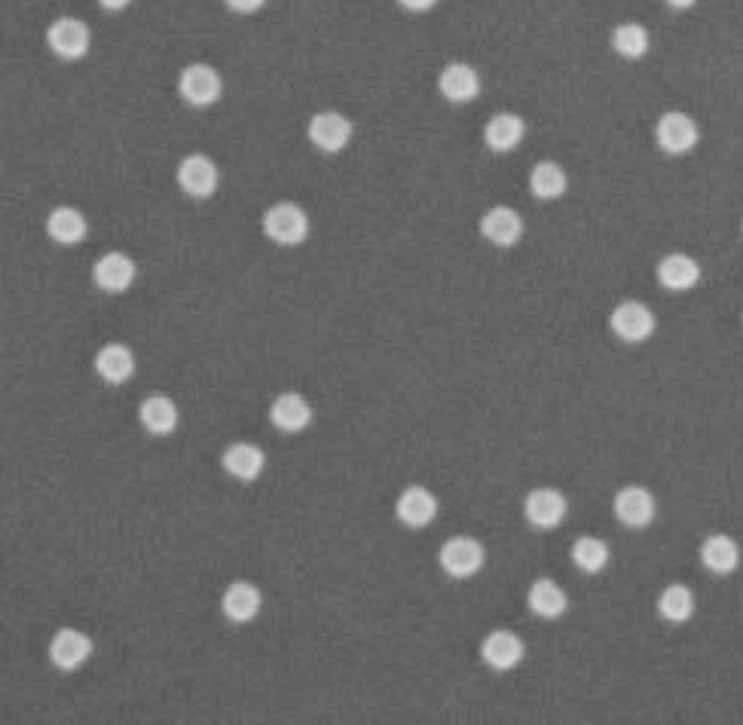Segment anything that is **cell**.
Returning a JSON list of instances; mask_svg holds the SVG:
<instances>
[{
  "instance_id": "cell-1",
  "label": "cell",
  "mask_w": 743,
  "mask_h": 725,
  "mask_svg": "<svg viewBox=\"0 0 743 725\" xmlns=\"http://www.w3.org/2000/svg\"><path fill=\"white\" fill-rule=\"evenodd\" d=\"M264 233L267 239H272L276 245H285V249H294L300 242H306L310 237V215L303 211L294 203H276L264 211Z\"/></svg>"
},
{
  "instance_id": "cell-2",
  "label": "cell",
  "mask_w": 743,
  "mask_h": 725,
  "mask_svg": "<svg viewBox=\"0 0 743 725\" xmlns=\"http://www.w3.org/2000/svg\"><path fill=\"white\" fill-rule=\"evenodd\" d=\"M438 563L450 578H472L484 569L487 551L477 542L475 536H453L446 539L438 551Z\"/></svg>"
},
{
  "instance_id": "cell-3",
  "label": "cell",
  "mask_w": 743,
  "mask_h": 725,
  "mask_svg": "<svg viewBox=\"0 0 743 725\" xmlns=\"http://www.w3.org/2000/svg\"><path fill=\"white\" fill-rule=\"evenodd\" d=\"M654 141L670 157L692 153L700 141L698 123L688 117V114H683V111H667L664 117L654 123Z\"/></svg>"
},
{
  "instance_id": "cell-4",
  "label": "cell",
  "mask_w": 743,
  "mask_h": 725,
  "mask_svg": "<svg viewBox=\"0 0 743 725\" xmlns=\"http://www.w3.org/2000/svg\"><path fill=\"white\" fill-rule=\"evenodd\" d=\"M46 44L49 49L65 61L83 59L92 46V31L86 22H80L74 15H61L49 28H46Z\"/></svg>"
},
{
  "instance_id": "cell-5",
  "label": "cell",
  "mask_w": 743,
  "mask_h": 725,
  "mask_svg": "<svg viewBox=\"0 0 743 725\" xmlns=\"http://www.w3.org/2000/svg\"><path fill=\"white\" fill-rule=\"evenodd\" d=\"M178 92L190 107H211L223 95V80L211 65L194 61L181 71Z\"/></svg>"
},
{
  "instance_id": "cell-6",
  "label": "cell",
  "mask_w": 743,
  "mask_h": 725,
  "mask_svg": "<svg viewBox=\"0 0 743 725\" xmlns=\"http://www.w3.org/2000/svg\"><path fill=\"white\" fill-rule=\"evenodd\" d=\"M610 327L618 341L646 343L654 334L658 322H654V312L649 310L646 303H639V300H625V303H618V307L612 310Z\"/></svg>"
},
{
  "instance_id": "cell-7",
  "label": "cell",
  "mask_w": 743,
  "mask_h": 725,
  "mask_svg": "<svg viewBox=\"0 0 743 725\" xmlns=\"http://www.w3.org/2000/svg\"><path fill=\"white\" fill-rule=\"evenodd\" d=\"M352 133H356L352 119L343 117L340 111H318L310 119V126H306L310 141L318 150H325V153H340L352 141Z\"/></svg>"
},
{
  "instance_id": "cell-8",
  "label": "cell",
  "mask_w": 743,
  "mask_h": 725,
  "mask_svg": "<svg viewBox=\"0 0 743 725\" xmlns=\"http://www.w3.org/2000/svg\"><path fill=\"white\" fill-rule=\"evenodd\" d=\"M221 184V172L206 153H190L178 165V187L194 199H209Z\"/></svg>"
},
{
  "instance_id": "cell-9",
  "label": "cell",
  "mask_w": 743,
  "mask_h": 725,
  "mask_svg": "<svg viewBox=\"0 0 743 725\" xmlns=\"http://www.w3.org/2000/svg\"><path fill=\"white\" fill-rule=\"evenodd\" d=\"M566 511H569V503L564 493L554 487H535L523 503V515L535 530H557L564 523Z\"/></svg>"
},
{
  "instance_id": "cell-10",
  "label": "cell",
  "mask_w": 743,
  "mask_h": 725,
  "mask_svg": "<svg viewBox=\"0 0 743 725\" xmlns=\"http://www.w3.org/2000/svg\"><path fill=\"white\" fill-rule=\"evenodd\" d=\"M612 508H615V518L622 520L627 530H646L654 520V511H658L652 493L646 487H639V484L618 490Z\"/></svg>"
},
{
  "instance_id": "cell-11",
  "label": "cell",
  "mask_w": 743,
  "mask_h": 725,
  "mask_svg": "<svg viewBox=\"0 0 743 725\" xmlns=\"http://www.w3.org/2000/svg\"><path fill=\"white\" fill-rule=\"evenodd\" d=\"M90 658L92 640L83 631H77V628H61L49 640V661L59 667V670H65V674L83 667Z\"/></svg>"
},
{
  "instance_id": "cell-12",
  "label": "cell",
  "mask_w": 743,
  "mask_h": 725,
  "mask_svg": "<svg viewBox=\"0 0 743 725\" xmlns=\"http://www.w3.org/2000/svg\"><path fill=\"white\" fill-rule=\"evenodd\" d=\"M135 276H138V267H135L132 257L123 252L102 254V257L95 261V267H92V281H95L102 291H107V295H123V291H129L135 285Z\"/></svg>"
},
{
  "instance_id": "cell-13",
  "label": "cell",
  "mask_w": 743,
  "mask_h": 725,
  "mask_svg": "<svg viewBox=\"0 0 743 725\" xmlns=\"http://www.w3.org/2000/svg\"><path fill=\"white\" fill-rule=\"evenodd\" d=\"M441 505H438V496L431 490L419 487V484H410V487L402 490L398 503H395V515L402 520L404 527L410 530H422L429 527L431 520L438 518Z\"/></svg>"
},
{
  "instance_id": "cell-14",
  "label": "cell",
  "mask_w": 743,
  "mask_h": 725,
  "mask_svg": "<svg viewBox=\"0 0 743 725\" xmlns=\"http://www.w3.org/2000/svg\"><path fill=\"white\" fill-rule=\"evenodd\" d=\"M523 655H526L523 640L514 631H508V628L490 631L484 636V643H480V658L492 670H514L523 661Z\"/></svg>"
},
{
  "instance_id": "cell-15",
  "label": "cell",
  "mask_w": 743,
  "mask_h": 725,
  "mask_svg": "<svg viewBox=\"0 0 743 725\" xmlns=\"http://www.w3.org/2000/svg\"><path fill=\"white\" fill-rule=\"evenodd\" d=\"M480 237L492 245H499V249H511L523 237V218L508 206L487 208L484 218H480Z\"/></svg>"
},
{
  "instance_id": "cell-16",
  "label": "cell",
  "mask_w": 743,
  "mask_h": 725,
  "mask_svg": "<svg viewBox=\"0 0 743 725\" xmlns=\"http://www.w3.org/2000/svg\"><path fill=\"white\" fill-rule=\"evenodd\" d=\"M438 90L450 104H468L480 95V77L468 61H450L438 77Z\"/></svg>"
},
{
  "instance_id": "cell-17",
  "label": "cell",
  "mask_w": 743,
  "mask_h": 725,
  "mask_svg": "<svg viewBox=\"0 0 743 725\" xmlns=\"http://www.w3.org/2000/svg\"><path fill=\"white\" fill-rule=\"evenodd\" d=\"M269 423L285 435H298V431L310 429L313 423V407L310 401L298 395V392H282L269 407Z\"/></svg>"
},
{
  "instance_id": "cell-18",
  "label": "cell",
  "mask_w": 743,
  "mask_h": 725,
  "mask_svg": "<svg viewBox=\"0 0 743 725\" xmlns=\"http://www.w3.org/2000/svg\"><path fill=\"white\" fill-rule=\"evenodd\" d=\"M260 607H264V594L252 582H233V585H227V591L221 597L223 615L233 624L254 622Z\"/></svg>"
},
{
  "instance_id": "cell-19",
  "label": "cell",
  "mask_w": 743,
  "mask_h": 725,
  "mask_svg": "<svg viewBox=\"0 0 743 725\" xmlns=\"http://www.w3.org/2000/svg\"><path fill=\"white\" fill-rule=\"evenodd\" d=\"M221 462L223 472L230 477H236L242 484H252L267 469V453L260 447L248 445V441H239V445H230L223 450Z\"/></svg>"
},
{
  "instance_id": "cell-20",
  "label": "cell",
  "mask_w": 743,
  "mask_h": 725,
  "mask_svg": "<svg viewBox=\"0 0 743 725\" xmlns=\"http://www.w3.org/2000/svg\"><path fill=\"white\" fill-rule=\"evenodd\" d=\"M700 281V264L695 257H688L683 252L664 254L661 264H658V285L667 288V291H692Z\"/></svg>"
},
{
  "instance_id": "cell-21",
  "label": "cell",
  "mask_w": 743,
  "mask_h": 725,
  "mask_svg": "<svg viewBox=\"0 0 743 725\" xmlns=\"http://www.w3.org/2000/svg\"><path fill=\"white\" fill-rule=\"evenodd\" d=\"M700 563L713 576H731L741 563V545L729 533H713L704 539L700 545Z\"/></svg>"
},
{
  "instance_id": "cell-22",
  "label": "cell",
  "mask_w": 743,
  "mask_h": 725,
  "mask_svg": "<svg viewBox=\"0 0 743 725\" xmlns=\"http://www.w3.org/2000/svg\"><path fill=\"white\" fill-rule=\"evenodd\" d=\"M526 607L538 619L554 622V619H560L566 609H569V597H566V591L554 578H535L533 585H530V591H526Z\"/></svg>"
},
{
  "instance_id": "cell-23",
  "label": "cell",
  "mask_w": 743,
  "mask_h": 725,
  "mask_svg": "<svg viewBox=\"0 0 743 725\" xmlns=\"http://www.w3.org/2000/svg\"><path fill=\"white\" fill-rule=\"evenodd\" d=\"M138 423L150 431V435H172L178 429V404L169 395H148L138 404Z\"/></svg>"
},
{
  "instance_id": "cell-24",
  "label": "cell",
  "mask_w": 743,
  "mask_h": 725,
  "mask_svg": "<svg viewBox=\"0 0 743 725\" xmlns=\"http://www.w3.org/2000/svg\"><path fill=\"white\" fill-rule=\"evenodd\" d=\"M523 135H526V123L518 114H496L490 117V123L484 126V145L492 150V153H508V150L521 148Z\"/></svg>"
},
{
  "instance_id": "cell-25",
  "label": "cell",
  "mask_w": 743,
  "mask_h": 725,
  "mask_svg": "<svg viewBox=\"0 0 743 725\" xmlns=\"http://www.w3.org/2000/svg\"><path fill=\"white\" fill-rule=\"evenodd\" d=\"M95 373L111 385H123L135 373V356L123 343H107L95 356Z\"/></svg>"
},
{
  "instance_id": "cell-26",
  "label": "cell",
  "mask_w": 743,
  "mask_h": 725,
  "mask_svg": "<svg viewBox=\"0 0 743 725\" xmlns=\"http://www.w3.org/2000/svg\"><path fill=\"white\" fill-rule=\"evenodd\" d=\"M46 233H49L53 242H59V245H77V242H83V239H86V233H90V223H86V218H83L77 208L59 206V208H53V211H49V218H46Z\"/></svg>"
},
{
  "instance_id": "cell-27",
  "label": "cell",
  "mask_w": 743,
  "mask_h": 725,
  "mask_svg": "<svg viewBox=\"0 0 743 725\" xmlns=\"http://www.w3.org/2000/svg\"><path fill=\"white\" fill-rule=\"evenodd\" d=\"M658 615L670 624H685L695 615V594L683 582H673L658 594Z\"/></svg>"
},
{
  "instance_id": "cell-28",
  "label": "cell",
  "mask_w": 743,
  "mask_h": 725,
  "mask_svg": "<svg viewBox=\"0 0 743 725\" xmlns=\"http://www.w3.org/2000/svg\"><path fill=\"white\" fill-rule=\"evenodd\" d=\"M569 191V179H566V169L560 163H550V160H542V163L533 165L530 172V193L535 199H560L564 193Z\"/></svg>"
},
{
  "instance_id": "cell-29",
  "label": "cell",
  "mask_w": 743,
  "mask_h": 725,
  "mask_svg": "<svg viewBox=\"0 0 743 725\" xmlns=\"http://www.w3.org/2000/svg\"><path fill=\"white\" fill-rule=\"evenodd\" d=\"M610 557H612L610 545H606L603 539H596V536H579V539L572 542V563L579 566L581 573H588V576L603 573V569L610 566Z\"/></svg>"
},
{
  "instance_id": "cell-30",
  "label": "cell",
  "mask_w": 743,
  "mask_h": 725,
  "mask_svg": "<svg viewBox=\"0 0 743 725\" xmlns=\"http://www.w3.org/2000/svg\"><path fill=\"white\" fill-rule=\"evenodd\" d=\"M649 46H652L649 31H646V25H639V22H622V25H615V31H612V49L622 59H642L649 53Z\"/></svg>"
},
{
  "instance_id": "cell-31",
  "label": "cell",
  "mask_w": 743,
  "mask_h": 725,
  "mask_svg": "<svg viewBox=\"0 0 743 725\" xmlns=\"http://www.w3.org/2000/svg\"><path fill=\"white\" fill-rule=\"evenodd\" d=\"M223 3H227V10H233L239 15H252L267 7V0H223Z\"/></svg>"
},
{
  "instance_id": "cell-32",
  "label": "cell",
  "mask_w": 743,
  "mask_h": 725,
  "mask_svg": "<svg viewBox=\"0 0 743 725\" xmlns=\"http://www.w3.org/2000/svg\"><path fill=\"white\" fill-rule=\"evenodd\" d=\"M398 7H404L407 13H429L438 7V0H398Z\"/></svg>"
},
{
  "instance_id": "cell-33",
  "label": "cell",
  "mask_w": 743,
  "mask_h": 725,
  "mask_svg": "<svg viewBox=\"0 0 743 725\" xmlns=\"http://www.w3.org/2000/svg\"><path fill=\"white\" fill-rule=\"evenodd\" d=\"M132 0H98V7L102 10H107V13H119V10H126Z\"/></svg>"
},
{
  "instance_id": "cell-34",
  "label": "cell",
  "mask_w": 743,
  "mask_h": 725,
  "mask_svg": "<svg viewBox=\"0 0 743 725\" xmlns=\"http://www.w3.org/2000/svg\"><path fill=\"white\" fill-rule=\"evenodd\" d=\"M664 3H667L670 10H692L698 0H664Z\"/></svg>"
},
{
  "instance_id": "cell-35",
  "label": "cell",
  "mask_w": 743,
  "mask_h": 725,
  "mask_svg": "<svg viewBox=\"0 0 743 725\" xmlns=\"http://www.w3.org/2000/svg\"><path fill=\"white\" fill-rule=\"evenodd\" d=\"M741 322H743V315H741Z\"/></svg>"
}]
</instances>
